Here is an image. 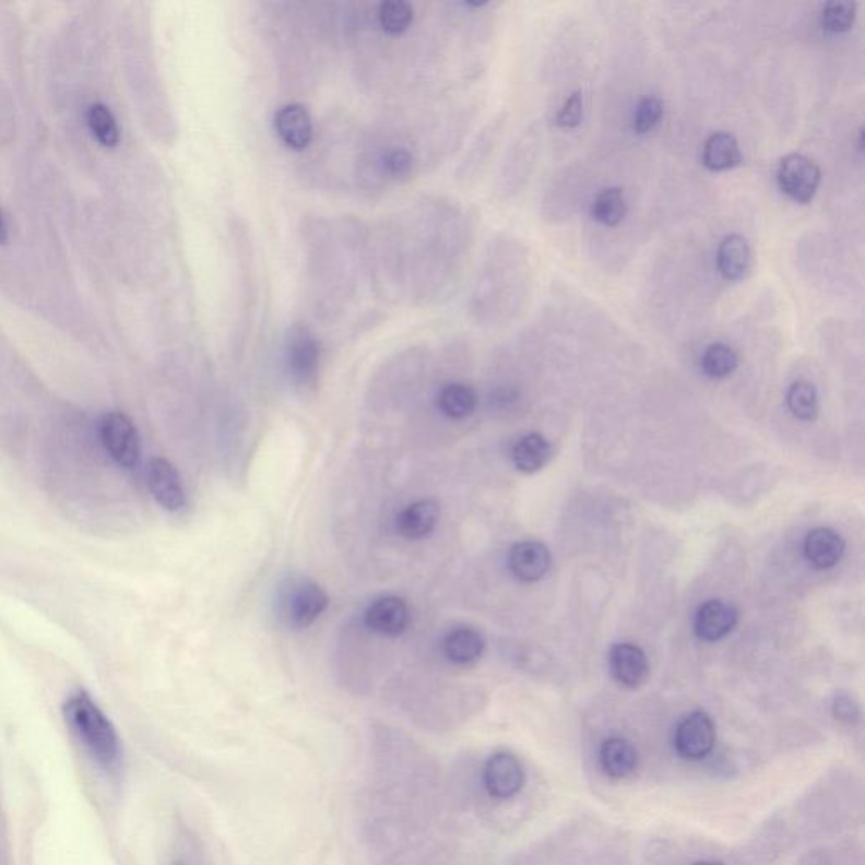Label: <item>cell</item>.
<instances>
[{
	"mask_svg": "<svg viewBox=\"0 0 865 865\" xmlns=\"http://www.w3.org/2000/svg\"><path fill=\"white\" fill-rule=\"evenodd\" d=\"M64 716L94 761L105 769H116L120 765L122 747L119 735L88 695L83 691L71 695L64 703Z\"/></svg>",
	"mask_w": 865,
	"mask_h": 865,
	"instance_id": "obj_1",
	"label": "cell"
},
{
	"mask_svg": "<svg viewBox=\"0 0 865 865\" xmlns=\"http://www.w3.org/2000/svg\"><path fill=\"white\" fill-rule=\"evenodd\" d=\"M329 602L327 592L311 580H289L281 593V619L292 629H306L329 608Z\"/></svg>",
	"mask_w": 865,
	"mask_h": 865,
	"instance_id": "obj_2",
	"label": "cell"
},
{
	"mask_svg": "<svg viewBox=\"0 0 865 865\" xmlns=\"http://www.w3.org/2000/svg\"><path fill=\"white\" fill-rule=\"evenodd\" d=\"M320 342L305 324H295L287 330L284 342V363L287 374L298 388H311L320 370Z\"/></svg>",
	"mask_w": 865,
	"mask_h": 865,
	"instance_id": "obj_3",
	"label": "cell"
},
{
	"mask_svg": "<svg viewBox=\"0 0 865 865\" xmlns=\"http://www.w3.org/2000/svg\"><path fill=\"white\" fill-rule=\"evenodd\" d=\"M778 187L793 202L808 205L821 185V169L805 154L791 153L780 161L777 171Z\"/></svg>",
	"mask_w": 865,
	"mask_h": 865,
	"instance_id": "obj_4",
	"label": "cell"
},
{
	"mask_svg": "<svg viewBox=\"0 0 865 865\" xmlns=\"http://www.w3.org/2000/svg\"><path fill=\"white\" fill-rule=\"evenodd\" d=\"M102 443L120 466L132 469L141 457V441L134 423L128 414L112 411L107 413L100 425Z\"/></svg>",
	"mask_w": 865,
	"mask_h": 865,
	"instance_id": "obj_5",
	"label": "cell"
},
{
	"mask_svg": "<svg viewBox=\"0 0 865 865\" xmlns=\"http://www.w3.org/2000/svg\"><path fill=\"white\" fill-rule=\"evenodd\" d=\"M715 746V725L707 713L694 712L679 722L675 732V749L683 759L701 761Z\"/></svg>",
	"mask_w": 865,
	"mask_h": 865,
	"instance_id": "obj_6",
	"label": "cell"
},
{
	"mask_svg": "<svg viewBox=\"0 0 865 865\" xmlns=\"http://www.w3.org/2000/svg\"><path fill=\"white\" fill-rule=\"evenodd\" d=\"M484 786L493 798L509 799L524 786V769L514 754L496 753L485 762Z\"/></svg>",
	"mask_w": 865,
	"mask_h": 865,
	"instance_id": "obj_7",
	"label": "cell"
},
{
	"mask_svg": "<svg viewBox=\"0 0 865 865\" xmlns=\"http://www.w3.org/2000/svg\"><path fill=\"white\" fill-rule=\"evenodd\" d=\"M274 131L287 150L299 153L308 150L313 142V119L303 105L286 104L274 114Z\"/></svg>",
	"mask_w": 865,
	"mask_h": 865,
	"instance_id": "obj_8",
	"label": "cell"
},
{
	"mask_svg": "<svg viewBox=\"0 0 865 865\" xmlns=\"http://www.w3.org/2000/svg\"><path fill=\"white\" fill-rule=\"evenodd\" d=\"M364 623L376 635L398 638L411 624V611L400 597H381L374 601L364 614Z\"/></svg>",
	"mask_w": 865,
	"mask_h": 865,
	"instance_id": "obj_9",
	"label": "cell"
},
{
	"mask_svg": "<svg viewBox=\"0 0 865 865\" xmlns=\"http://www.w3.org/2000/svg\"><path fill=\"white\" fill-rule=\"evenodd\" d=\"M147 485L161 508L179 511L187 502L183 484L175 465L165 459H153L147 465Z\"/></svg>",
	"mask_w": 865,
	"mask_h": 865,
	"instance_id": "obj_10",
	"label": "cell"
},
{
	"mask_svg": "<svg viewBox=\"0 0 865 865\" xmlns=\"http://www.w3.org/2000/svg\"><path fill=\"white\" fill-rule=\"evenodd\" d=\"M508 565L511 573L521 582H537L548 573L552 555L540 541H521L509 552Z\"/></svg>",
	"mask_w": 865,
	"mask_h": 865,
	"instance_id": "obj_11",
	"label": "cell"
},
{
	"mask_svg": "<svg viewBox=\"0 0 865 865\" xmlns=\"http://www.w3.org/2000/svg\"><path fill=\"white\" fill-rule=\"evenodd\" d=\"M754 256L749 240L740 234H731L720 240L716 249V268L727 281H743L749 276Z\"/></svg>",
	"mask_w": 865,
	"mask_h": 865,
	"instance_id": "obj_12",
	"label": "cell"
},
{
	"mask_svg": "<svg viewBox=\"0 0 865 865\" xmlns=\"http://www.w3.org/2000/svg\"><path fill=\"white\" fill-rule=\"evenodd\" d=\"M738 614L731 604L709 601L700 605L695 617V635L707 642L720 641L734 629Z\"/></svg>",
	"mask_w": 865,
	"mask_h": 865,
	"instance_id": "obj_13",
	"label": "cell"
},
{
	"mask_svg": "<svg viewBox=\"0 0 865 865\" xmlns=\"http://www.w3.org/2000/svg\"><path fill=\"white\" fill-rule=\"evenodd\" d=\"M612 675L626 688H638L649 678V663L638 645L617 644L611 651Z\"/></svg>",
	"mask_w": 865,
	"mask_h": 865,
	"instance_id": "obj_14",
	"label": "cell"
},
{
	"mask_svg": "<svg viewBox=\"0 0 865 865\" xmlns=\"http://www.w3.org/2000/svg\"><path fill=\"white\" fill-rule=\"evenodd\" d=\"M440 503L432 499H422L407 506L395 521V528L406 540H423L437 528L440 521Z\"/></svg>",
	"mask_w": 865,
	"mask_h": 865,
	"instance_id": "obj_15",
	"label": "cell"
},
{
	"mask_svg": "<svg viewBox=\"0 0 865 865\" xmlns=\"http://www.w3.org/2000/svg\"><path fill=\"white\" fill-rule=\"evenodd\" d=\"M845 552V541L830 528L809 531L805 540V556L811 567L828 570L836 567Z\"/></svg>",
	"mask_w": 865,
	"mask_h": 865,
	"instance_id": "obj_16",
	"label": "cell"
},
{
	"mask_svg": "<svg viewBox=\"0 0 865 865\" xmlns=\"http://www.w3.org/2000/svg\"><path fill=\"white\" fill-rule=\"evenodd\" d=\"M701 161L703 166L713 173L728 171L743 165V154L737 138L725 131L710 135L703 144Z\"/></svg>",
	"mask_w": 865,
	"mask_h": 865,
	"instance_id": "obj_17",
	"label": "cell"
},
{
	"mask_svg": "<svg viewBox=\"0 0 865 865\" xmlns=\"http://www.w3.org/2000/svg\"><path fill=\"white\" fill-rule=\"evenodd\" d=\"M485 638L475 627H457L443 639V654L455 664H471L484 654Z\"/></svg>",
	"mask_w": 865,
	"mask_h": 865,
	"instance_id": "obj_18",
	"label": "cell"
},
{
	"mask_svg": "<svg viewBox=\"0 0 865 865\" xmlns=\"http://www.w3.org/2000/svg\"><path fill=\"white\" fill-rule=\"evenodd\" d=\"M602 769L608 777L627 778L638 768V750L624 737H611L602 744L599 753Z\"/></svg>",
	"mask_w": 865,
	"mask_h": 865,
	"instance_id": "obj_19",
	"label": "cell"
},
{
	"mask_svg": "<svg viewBox=\"0 0 865 865\" xmlns=\"http://www.w3.org/2000/svg\"><path fill=\"white\" fill-rule=\"evenodd\" d=\"M552 459V445L540 432H530L512 448V463L519 472L534 474Z\"/></svg>",
	"mask_w": 865,
	"mask_h": 865,
	"instance_id": "obj_20",
	"label": "cell"
},
{
	"mask_svg": "<svg viewBox=\"0 0 865 865\" xmlns=\"http://www.w3.org/2000/svg\"><path fill=\"white\" fill-rule=\"evenodd\" d=\"M377 26L388 36H403L414 23V5L406 0H384L377 5Z\"/></svg>",
	"mask_w": 865,
	"mask_h": 865,
	"instance_id": "obj_21",
	"label": "cell"
},
{
	"mask_svg": "<svg viewBox=\"0 0 865 865\" xmlns=\"http://www.w3.org/2000/svg\"><path fill=\"white\" fill-rule=\"evenodd\" d=\"M477 392L462 382L447 384L438 394V407L448 418L463 419L477 407Z\"/></svg>",
	"mask_w": 865,
	"mask_h": 865,
	"instance_id": "obj_22",
	"label": "cell"
},
{
	"mask_svg": "<svg viewBox=\"0 0 865 865\" xmlns=\"http://www.w3.org/2000/svg\"><path fill=\"white\" fill-rule=\"evenodd\" d=\"M627 215V200L624 188L611 187L602 190L592 203L593 221L605 227H617Z\"/></svg>",
	"mask_w": 865,
	"mask_h": 865,
	"instance_id": "obj_23",
	"label": "cell"
},
{
	"mask_svg": "<svg viewBox=\"0 0 865 865\" xmlns=\"http://www.w3.org/2000/svg\"><path fill=\"white\" fill-rule=\"evenodd\" d=\"M86 126L102 146L112 150L120 142L119 126L110 108L104 104L90 105L86 110Z\"/></svg>",
	"mask_w": 865,
	"mask_h": 865,
	"instance_id": "obj_24",
	"label": "cell"
},
{
	"mask_svg": "<svg viewBox=\"0 0 865 865\" xmlns=\"http://www.w3.org/2000/svg\"><path fill=\"white\" fill-rule=\"evenodd\" d=\"M738 367V355L731 345L716 344L709 345L701 355V369L712 379H724L731 376Z\"/></svg>",
	"mask_w": 865,
	"mask_h": 865,
	"instance_id": "obj_25",
	"label": "cell"
},
{
	"mask_svg": "<svg viewBox=\"0 0 865 865\" xmlns=\"http://www.w3.org/2000/svg\"><path fill=\"white\" fill-rule=\"evenodd\" d=\"M857 20V4L851 0H832L821 9V27L830 34H845Z\"/></svg>",
	"mask_w": 865,
	"mask_h": 865,
	"instance_id": "obj_26",
	"label": "cell"
},
{
	"mask_svg": "<svg viewBox=\"0 0 865 865\" xmlns=\"http://www.w3.org/2000/svg\"><path fill=\"white\" fill-rule=\"evenodd\" d=\"M787 407L793 416L803 422H811L818 414V394L814 384L806 381H798L791 384L786 394Z\"/></svg>",
	"mask_w": 865,
	"mask_h": 865,
	"instance_id": "obj_27",
	"label": "cell"
},
{
	"mask_svg": "<svg viewBox=\"0 0 865 865\" xmlns=\"http://www.w3.org/2000/svg\"><path fill=\"white\" fill-rule=\"evenodd\" d=\"M664 104L660 97L649 95L642 98L636 108L635 116V131L638 134H648L656 128L660 120L663 119Z\"/></svg>",
	"mask_w": 865,
	"mask_h": 865,
	"instance_id": "obj_28",
	"label": "cell"
},
{
	"mask_svg": "<svg viewBox=\"0 0 865 865\" xmlns=\"http://www.w3.org/2000/svg\"><path fill=\"white\" fill-rule=\"evenodd\" d=\"M583 119V95L582 92H573L565 102L560 112L556 116L555 123L561 129L579 128Z\"/></svg>",
	"mask_w": 865,
	"mask_h": 865,
	"instance_id": "obj_29",
	"label": "cell"
},
{
	"mask_svg": "<svg viewBox=\"0 0 865 865\" xmlns=\"http://www.w3.org/2000/svg\"><path fill=\"white\" fill-rule=\"evenodd\" d=\"M833 713H836L837 719L842 720V722H855L858 719V707L855 706V701L852 700L851 697H846V695H840V697L836 698V703H833Z\"/></svg>",
	"mask_w": 865,
	"mask_h": 865,
	"instance_id": "obj_30",
	"label": "cell"
},
{
	"mask_svg": "<svg viewBox=\"0 0 865 865\" xmlns=\"http://www.w3.org/2000/svg\"><path fill=\"white\" fill-rule=\"evenodd\" d=\"M8 240H9L8 216H5L4 210L0 209V246H4V244H8Z\"/></svg>",
	"mask_w": 865,
	"mask_h": 865,
	"instance_id": "obj_31",
	"label": "cell"
},
{
	"mask_svg": "<svg viewBox=\"0 0 865 865\" xmlns=\"http://www.w3.org/2000/svg\"><path fill=\"white\" fill-rule=\"evenodd\" d=\"M695 865H724V864H720V862L707 861V862H697V864H695Z\"/></svg>",
	"mask_w": 865,
	"mask_h": 865,
	"instance_id": "obj_32",
	"label": "cell"
},
{
	"mask_svg": "<svg viewBox=\"0 0 865 865\" xmlns=\"http://www.w3.org/2000/svg\"><path fill=\"white\" fill-rule=\"evenodd\" d=\"M175 865H187V864H181V862H176Z\"/></svg>",
	"mask_w": 865,
	"mask_h": 865,
	"instance_id": "obj_33",
	"label": "cell"
}]
</instances>
